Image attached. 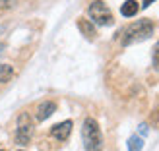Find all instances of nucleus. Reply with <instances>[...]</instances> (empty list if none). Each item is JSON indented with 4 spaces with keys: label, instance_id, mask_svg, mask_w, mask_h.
Listing matches in <instances>:
<instances>
[{
    "label": "nucleus",
    "instance_id": "1",
    "mask_svg": "<svg viewBox=\"0 0 159 151\" xmlns=\"http://www.w3.org/2000/svg\"><path fill=\"white\" fill-rule=\"evenodd\" d=\"M153 35V23L149 20H138L130 23L128 27H124L120 31V41L124 47L128 45H134V43H142L146 41V39H149Z\"/></svg>",
    "mask_w": 159,
    "mask_h": 151
},
{
    "label": "nucleus",
    "instance_id": "2",
    "mask_svg": "<svg viewBox=\"0 0 159 151\" xmlns=\"http://www.w3.org/2000/svg\"><path fill=\"white\" fill-rule=\"evenodd\" d=\"M82 140L85 151H103V136L95 118H85L82 126Z\"/></svg>",
    "mask_w": 159,
    "mask_h": 151
},
{
    "label": "nucleus",
    "instance_id": "3",
    "mask_svg": "<svg viewBox=\"0 0 159 151\" xmlns=\"http://www.w3.org/2000/svg\"><path fill=\"white\" fill-rule=\"evenodd\" d=\"M87 14H89V20L95 23V25H101V27H107V25H113V14H111L109 6L101 0H93L87 8Z\"/></svg>",
    "mask_w": 159,
    "mask_h": 151
},
{
    "label": "nucleus",
    "instance_id": "4",
    "mask_svg": "<svg viewBox=\"0 0 159 151\" xmlns=\"http://www.w3.org/2000/svg\"><path fill=\"white\" fill-rule=\"evenodd\" d=\"M31 136H33V122L27 113H21L18 116V124H16V141L20 145H25L29 144Z\"/></svg>",
    "mask_w": 159,
    "mask_h": 151
},
{
    "label": "nucleus",
    "instance_id": "5",
    "mask_svg": "<svg viewBox=\"0 0 159 151\" xmlns=\"http://www.w3.org/2000/svg\"><path fill=\"white\" fill-rule=\"evenodd\" d=\"M51 134H52L54 140L66 141L70 138V134H72V120H64V122H60V124H54Z\"/></svg>",
    "mask_w": 159,
    "mask_h": 151
},
{
    "label": "nucleus",
    "instance_id": "6",
    "mask_svg": "<svg viewBox=\"0 0 159 151\" xmlns=\"http://www.w3.org/2000/svg\"><path fill=\"white\" fill-rule=\"evenodd\" d=\"M54 110H57V105H54L52 101H43L41 105L37 107V114H35V118L39 122H43V120H47V118H49Z\"/></svg>",
    "mask_w": 159,
    "mask_h": 151
},
{
    "label": "nucleus",
    "instance_id": "7",
    "mask_svg": "<svg viewBox=\"0 0 159 151\" xmlns=\"http://www.w3.org/2000/svg\"><path fill=\"white\" fill-rule=\"evenodd\" d=\"M78 27L82 31V35H85L87 39H95V27H93V21L91 20H78Z\"/></svg>",
    "mask_w": 159,
    "mask_h": 151
},
{
    "label": "nucleus",
    "instance_id": "8",
    "mask_svg": "<svg viewBox=\"0 0 159 151\" xmlns=\"http://www.w3.org/2000/svg\"><path fill=\"white\" fill-rule=\"evenodd\" d=\"M140 10V6L136 0H126V2L120 6V14L124 16V18H132V16H136Z\"/></svg>",
    "mask_w": 159,
    "mask_h": 151
},
{
    "label": "nucleus",
    "instance_id": "9",
    "mask_svg": "<svg viewBox=\"0 0 159 151\" xmlns=\"http://www.w3.org/2000/svg\"><path fill=\"white\" fill-rule=\"evenodd\" d=\"M142 147H144V140L140 136H132L128 140V151H142Z\"/></svg>",
    "mask_w": 159,
    "mask_h": 151
},
{
    "label": "nucleus",
    "instance_id": "10",
    "mask_svg": "<svg viewBox=\"0 0 159 151\" xmlns=\"http://www.w3.org/2000/svg\"><path fill=\"white\" fill-rule=\"evenodd\" d=\"M12 74H14L12 66H8V64H0V83L8 82V79L12 78Z\"/></svg>",
    "mask_w": 159,
    "mask_h": 151
},
{
    "label": "nucleus",
    "instance_id": "11",
    "mask_svg": "<svg viewBox=\"0 0 159 151\" xmlns=\"http://www.w3.org/2000/svg\"><path fill=\"white\" fill-rule=\"evenodd\" d=\"M153 66H155V70L159 72V41H157L155 49H153Z\"/></svg>",
    "mask_w": 159,
    "mask_h": 151
},
{
    "label": "nucleus",
    "instance_id": "12",
    "mask_svg": "<svg viewBox=\"0 0 159 151\" xmlns=\"http://www.w3.org/2000/svg\"><path fill=\"white\" fill-rule=\"evenodd\" d=\"M155 2V0H144V2H142V6H144V8H148V6H152Z\"/></svg>",
    "mask_w": 159,
    "mask_h": 151
},
{
    "label": "nucleus",
    "instance_id": "13",
    "mask_svg": "<svg viewBox=\"0 0 159 151\" xmlns=\"http://www.w3.org/2000/svg\"><path fill=\"white\" fill-rule=\"evenodd\" d=\"M8 2H10V0H0V6H6Z\"/></svg>",
    "mask_w": 159,
    "mask_h": 151
},
{
    "label": "nucleus",
    "instance_id": "14",
    "mask_svg": "<svg viewBox=\"0 0 159 151\" xmlns=\"http://www.w3.org/2000/svg\"><path fill=\"white\" fill-rule=\"evenodd\" d=\"M20 151H23V149H20Z\"/></svg>",
    "mask_w": 159,
    "mask_h": 151
}]
</instances>
